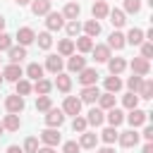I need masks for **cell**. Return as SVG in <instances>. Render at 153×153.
<instances>
[{"label": "cell", "mask_w": 153, "mask_h": 153, "mask_svg": "<svg viewBox=\"0 0 153 153\" xmlns=\"http://www.w3.org/2000/svg\"><path fill=\"white\" fill-rule=\"evenodd\" d=\"M5 108H7V112H14V115H19V112L24 110V96H19V93H14V96H7V100H5Z\"/></svg>", "instance_id": "6da1fadb"}, {"label": "cell", "mask_w": 153, "mask_h": 153, "mask_svg": "<svg viewBox=\"0 0 153 153\" xmlns=\"http://www.w3.org/2000/svg\"><path fill=\"white\" fill-rule=\"evenodd\" d=\"M45 26H48V31H60V29L65 26V17H62V12H48Z\"/></svg>", "instance_id": "7a4b0ae2"}, {"label": "cell", "mask_w": 153, "mask_h": 153, "mask_svg": "<svg viewBox=\"0 0 153 153\" xmlns=\"http://www.w3.org/2000/svg\"><path fill=\"white\" fill-rule=\"evenodd\" d=\"M62 112L65 115H79L81 112V100L74 98V96H67L65 98V105H62Z\"/></svg>", "instance_id": "3957f363"}, {"label": "cell", "mask_w": 153, "mask_h": 153, "mask_svg": "<svg viewBox=\"0 0 153 153\" xmlns=\"http://www.w3.org/2000/svg\"><path fill=\"white\" fill-rule=\"evenodd\" d=\"M48 115H45V124L48 127H60L62 122H65V112L62 110H57V108H50V110H45Z\"/></svg>", "instance_id": "277c9868"}, {"label": "cell", "mask_w": 153, "mask_h": 153, "mask_svg": "<svg viewBox=\"0 0 153 153\" xmlns=\"http://www.w3.org/2000/svg\"><path fill=\"white\" fill-rule=\"evenodd\" d=\"M41 141H43L45 146H57V143H60V131H57L55 127H48V129L41 131Z\"/></svg>", "instance_id": "5b68a950"}, {"label": "cell", "mask_w": 153, "mask_h": 153, "mask_svg": "<svg viewBox=\"0 0 153 153\" xmlns=\"http://www.w3.org/2000/svg\"><path fill=\"white\" fill-rule=\"evenodd\" d=\"M79 74V81H81V86H93L96 81H98V72L96 69H88V67H84L81 72H76Z\"/></svg>", "instance_id": "8992f818"}, {"label": "cell", "mask_w": 153, "mask_h": 153, "mask_svg": "<svg viewBox=\"0 0 153 153\" xmlns=\"http://www.w3.org/2000/svg\"><path fill=\"white\" fill-rule=\"evenodd\" d=\"M117 141H120L124 148H131V146H136V143H139V134H136L134 129H129V131L117 134Z\"/></svg>", "instance_id": "52a82bcc"}, {"label": "cell", "mask_w": 153, "mask_h": 153, "mask_svg": "<svg viewBox=\"0 0 153 153\" xmlns=\"http://www.w3.org/2000/svg\"><path fill=\"white\" fill-rule=\"evenodd\" d=\"M131 72H134V74H139V76H146V74L151 72L148 60H143V57H134V60H131Z\"/></svg>", "instance_id": "ba28073f"}, {"label": "cell", "mask_w": 153, "mask_h": 153, "mask_svg": "<svg viewBox=\"0 0 153 153\" xmlns=\"http://www.w3.org/2000/svg\"><path fill=\"white\" fill-rule=\"evenodd\" d=\"M22 67L19 65H14V62H10L7 67H5V72H2V79H7V81H19L22 79Z\"/></svg>", "instance_id": "9c48e42d"}, {"label": "cell", "mask_w": 153, "mask_h": 153, "mask_svg": "<svg viewBox=\"0 0 153 153\" xmlns=\"http://www.w3.org/2000/svg\"><path fill=\"white\" fill-rule=\"evenodd\" d=\"M98 96H100V91H98V86L93 84V86H84L81 88V103H96L98 100Z\"/></svg>", "instance_id": "30bf717a"}, {"label": "cell", "mask_w": 153, "mask_h": 153, "mask_svg": "<svg viewBox=\"0 0 153 153\" xmlns=\"http://www.w3.org/2000/svg\"><path fill=\"white\" fill-rule=\"evenodd\" d=\"M127 120H129V124H131V127H141V124L148 120V112H143V110H139V108H131Z\"/></svg>", "instance_id": "8fae6325"}, {"label": "cell", "mask_w": 153, "mask_h": 153, "mask_svg": "<svg viewBox=\"0 0 153 153\" xmlns=\"http://www.w3.org/2000/svg\"><path fill=\"white\" fill-rule=\"evenodd\" d=\"M17 41H19V45H29V43H33V41H36V33H33V29H29V26H22V29L17 31Z\"/></svg>", "instance_id": "7c38bea8"}, {"label": "cell", "mask_w": 153, "mask_h": 153, "mask_svg": "<svg viewBox=\"0 0 153 153\" xmlns=\"http://www.w3.org/2000/svg\"><path fill=\"white\" fill-rule=\"evenodd\" d=\"M29 5H31V12H33L36 17H41V14H48V12H50V0H31Z\"/></svg>", "instance_id": "4fadbf2b"}, {"label": "cell", "mask_w": 153, "mask_h": 153, "mask_svg": "<svg viewBox=\"0 0 153 153\" xmlns=\"http://www.w3.org/2000/svg\"><path fill=\"white\" fill-rule=\"evenodd\" d=\"M124 45H127V41H124V33H120V31H112V33H110V38H108V48L122 50Z\"/></svg>", "instance_id": "5bb4252c"}, {"label": "cell", "mask_w": 153, "mask_h": 153, "mask_svg": "<svg viewBox=\"0 0 153 153\" xmlns=\"http://www.w3.org/2000/svg\"><path fill=\"white\" fill-rule=\"evenodd\" d=\"M91 53H93V60L96 62H108L110 60V48L108 45H93Z\"/></svg>", "instance_id": "9a60e30c"}, {"label": "cell", "mask_w": 153, "mask_h": 153, "mask_svg": "<svg viewBox=\"0 0 153 153\" xmlns=\"http://www.w3.org/2000/svg\"><path fill=\"white\" fill-rule=\"evenodd\" d=\"M96 143H98V134H93V131H81V139H79V146H81V148H96Z\"/></svg>", "instance_id": "2e32d148"}, {"label": "cell", "mask_w": 153, "mask_h": 153, "mask_svg": "<svg viewBox=\"0 0 153 153\" xmlns=\"http://www.w3.org/2000/svg\"><path fill=\"white\" fill-rule=\"evenodd\" d=\"M7 53H10V62H14V65H19V62L26 57V48H24V45H12Z\"/></svg>", "instance_id": "e0dca14e"}, {"label": "cell", "mask_w": 153, "mask_h": 153, "mask_svg": "<svg viewBox=\"0 0 153 153\" xmlns=\"http://www.w3.org/2000/svg\"><path fill=\"white\" fill-rule=\"evenodd\" d=\"M103 120H105V115H103V110H100V108H91V110H88V117H86V122H88V124L100 127V124H103Z\"/></svg>", "instance_id": "ac0fdd59"}, {"label": "cell", "mask_w": 153, "mask_h": 153, "mask_svg": "<svg viewBox=\"0 0 153 153\" xmlns=\"http://www.w3.org/2000/svg\"><path fill=\"white\" fill-rule=\"evenodd\" d=\"M91 12H93V19H103V17H108L110 7H108V2H103V0H96Z\"/></svg>", "instance_id": "d6986e66"}, {"label": "cell", "mask_w": 153, "mask_h": 153, "mask_svg": "<svg viewBox=\"0 0 153 153\" xmlns=\"http://www.w3.org/2000/svg\"><path fill=\"white\" fill-rule=\"evenodd\" d=\"M124 67H127V62H124L122 57H110V60H108V69H110V74H122Z\"/></svg>", "instance_id": "ffe728a7"}, {"label": "cell", "mask_w": 153, "mask_h": 153, "mask_svg": "<svg viewBox=\"0 0 153 153\" xmlns=\"http://www.w3.org/2000/svg\"><path fill=\"white\" fill-rule=\"evenodd\" d=\"M55 86L62 91V93H67L69 88H72V79H69V74H65V72H57V79H55Z\"/></svg>", "instance_id": "44dd1931"}, {"label": "cell", "mask_w": 153, "mask_h": 153, "mask_svg": "<svg viewBox=\"0 0 153 153\" xmlns=\"http://www.w3.org/2000/svg\"><path fill=\"white\" fill-rule=\"evenodd\" d=\"M19 115H14V112H10L5 120H2V129H7V131H17L19 129Z\"/></svg>", "instance_id": "7402d4cb"}, {"label": "cell", "mask_w": 153, "mask_h": 153, "mask_svg": "<svg viewBox=\"0 0 153 153\" xmlns=\"http://www.w3.org/2000/svg\"><path fill=\"white\" fill-rule=\"evenodd\" d=\"M79 12H81V7H79L76 2H67V5H65V10H62V17L72 22V19H76V17H79Z\"/></svg>", "instance_id": "603a6c76"}, {"label": "cell", "mask_w": 153, "mask_h": 153, "mask_svg": "<svg viewBox=\"0 0 153 153\" xmlns=\"http://www.w3.org/2000/svg\"><path fill=\"white\" fill-rule=\"evenodd\" d=\"M124 41L131 43V45H141L143 43V31L141 29H129V33L124 36Z\"/></svg>", "instance_id": "cb8c5ba5"}, {"label": "cell", "mask_w": 153, "mask_h": 153, "mask_svg": "<svg viewBox=\"0 0 153 153\" xmlns=\"http://www.w3.org/2000/svg\"><path fill=\"white\" fill-rule=\"evenodd\" d=\"M67 67H69V72H81V69L86 67V57H81V55H72L69 62H67Z\"/></svg>", "instance_id": "d4e9b609"}, {"label": "cell", "mask_w": 153, "mask_h": 153, "mask_svg": "<svg viewBox=\"0 0 153 153\" xmlns=\"http://www.w3.org/2000/svg\"><path fill=\"white\" fill-rule=\"evenodd\" d=\"M45 69H48V72H53V74L62 72V57H57V55H50V57L45 60Z\"/></svg>", "instance_id": "484cf974"}, {"label": "cell", "mask_w": 153, "mask_h": 153, "mask_svg": "<svg viewBox=\"0 0 153 153\" xmlns=\"http://www.w3.org/2000/svg\"><path fill=\"white\" fill-rule=\"evenodd\" d=\"M108 14H110V24H112L115 29L124 26V22H127V19H124V12H122V10H110Z\"/></svg>", "instance_id": "4316f807"}, {"label": "cell", "mask_w": 153, "mask_h": 153, "mask_svg": "<svg viewBox=\"0 0 153 153\" xmlns=\"http://www.w3.org/2000/svg\"><path fill=\"white\" fill-rule=\"evenodd\" d=\"M120 88H122V81H120L117 74H112V76L105 79V91H108V93H117Z\"/></svg>", "instance_id": "83f0119b"}, {"label": "cell", "mask_w": 153, "mask_h": 153, "mask_svg": "<svg viewBox=\"0 0 153 153\" xmlns=\"http://www.w3.org/2000/svg\"><path fill=\"white\" fill-rule=\"evenodd\" d=\"M108 122H110V127H117V124H122V122H124V115H122V110H117V108H110V110H108Z\"/></svg>", "instance_id": "f1b7e54d"}, {"label": "cell", "mask_w": 153, "mask_h": 153, "mask_svg": "<svg viewBox=\"0 0 153 153\" xmlns=\"http://www.w3.org/2000/svg\"><path fill=\"white\" fill-rule=\"evenodd\" d=\"M50 88H53V84H50L48 79H36V86H33V91H36L38 96H48V93H50Z\"/></svg>", "instance_id": "f546056e"}, {"label": "cell", "mask_w": 153, "mask_h": 153, "mask_svg": "<svg viewBox=\"0 0 153 153\" xmlns=\"http://www.w3.org/2000/svg\"><path fill=\"white\" fill-rule=\"evenodd\" d=\"M98 103H100V110L115 108V93H100V96H98Z\"/></svg>", "instance_id": "4dcf8cb0"}, {"label": "cell", "mask_w": 153, "mask_h": 153, "mask_svg": "<svg viewBox=\"0 0 153 153\" xmlns=\"http://www.w3.org/2000/svg\"><path fill=\"white\" fill-rule=\"evenodd\" d=\"M84 31H86V36H98L100 33V24H98V19H88L86 24H84Z\"/></svg>", "instance_id": "1f68e13d"}, {"label": "cell", "mask_w": 153, "mask_h": 153, "mask_svg": "<svg viewBox=\"0 0 153 153\" xmlns=\"http://www.w3.org/2000/svg\"><path fill=\"white\" fill-rule=\"evenodd\" d=\"M76 48H79V53H91V48H93L91 36H79L76 38Z\"/></svg>", "instance_id": "d6a6232c"}, {"label": "cell", "mask_w": 153, "mask_h": 153, "mask_svg": "<svg viewBox=\"0 0 153 153\" xmlns=\"http://www.w3.org/2000/svg\"><path fill=\"white\" fill-rule=\"evenodd\" d=\"M57 53L60 55H74V43L69 41V38H65V41H60V45H57Z\"/></svg>", "instance_id": "836d02e7"}, {"label": "cell", "mask_w": 153, "mask_h": 153, "mask_svg": "<svg viewBox=\"0 0 153 153\" xmlns=\"http://www.w3.org/2000/svg\"><path fill=\"white\" fill-rule=\"evenodd\" d=\"M26 76H31V79H43V67H41L38 62H31V65L26 67Z\"/></svg>", "instance_id": "e575fe53"}, {"label": "cell", "mask_w": 153, "mask_h": 153, "mask_svg": "<svg viewBox=\"0 0 153 153\" xmlns=\"http://www.w3.org/2000/svg\"><path fill=\"white\" fill-rule=\"evenodd\" d=\"M136 93H139V98H146V100L153 98V84L151 81H141V86H139Z\"/></svg>", "instance_id": "d590c367"}, {"label": "cell", "mask_w": 153, "mask_h": 153, "mask_svg": "<svg viewBox=\"0 0 153 153\" xmlns=\"http://www.w3.org/2000/svg\"><path fill=\"white\" fill-rule=\"evenodd\" d=\"M36 41H38V48H43V50H48V48L53 45V36H50L48 31L38 33V38H36Z\"/></svg>", "instance_id": "8d00e7d4"}, {"label": "cell", "mask_w": 153, "mask_h": 153, "mask_svg": "<svg viewBox=\"0 0 153 153\" xmlns=\"http://www.w3.org/2000/svg\"><path fill=\"white\" fill-rule=\"evenodd\" d=\"M122 105H124L127 110H131V108H136V105H139V96L129 91V93H127V96L122 98Z\"/></svg>", "instance_id": "74e56055"}, {"label": "cell", "mask_w": 153, "mask_h": 153, "mask_svg": "<svg viewBox=\"0 0 153 153\" xmlns=\"http://www.w3.org/2000/svg\"><path fill=\"white\" fill-rule=\"evenodd\" d=\"M100 139H103L105 143H115V141H117V131H115V127L103 129V131H100Z\"/></svg>", "instance_id": "f35d334b"}, {"label": "cell", "mask_w": 153, "mask_h": 153, "mask_svg": "<svg viewBox=\"0 0 153 153\" xmlns=\"http://www.w3.org/2000/svg\"><path fill=\"white\" fill-rule=\"evenodd\" d=\"M86 127H88V122H86V117H79V115H74V122H72V129L74 131H86Z\"/></svg>", "instance_id": "ab89813d"}, {"label": "cell", "mask_w": 153, "mask_h": 153, "mask_svg": "<svg viewBox=\"0 0 153 153\" xmlns=\"http://www.w3.org/2000/svg\"><path fill=\"white\" fill-rule=\"evenodd\" d=\"M22 151H26V153H36L38 151V139L36 136H29L26 141H24V148Z\"/></svg>", "instance_id": "60d3db41"}, {"label": "cell", "mask_w": 153, "mask_h": 153, "mask_svg": "<svg viewBox=\"0 0 153 153\" xmlns=\"http://www.w3.org/2000/svg\"><path fill=\"white\" fill-rule=\"evenodd\" d=\"M139 10H141V0H124V12L136 14Z\"/></svg>", "instance_id": "b9f144b4"}, {"label": "cell", "mask_w": 153, "mask_h": 153, "mask_svg": "<svg viewBox=\"0 0 153 153\" xmlns=\"http://www.w3.org/2000/svg\"><path fill=\"white\" fill-rule=\"evenodd\" d=\"M14 84H17V93H19V96H26V93L31 91V84H29L26 79H19V81H14Z\"/></svg>", "instance_id": "7bdbcfd3"}, {"label": "cell", "mask_w": 153, "mask_h": 153, "mask_svg": "<svg viewBox=\"0 0 153 153\" xmlns=\"http://www.w3.org/2000/svg\"><path fill=\"white\" fill-rule=\"evenodd\" d=\"M50 108H53V103H50L48 96H41V98L36 100V110H43V112H45V110H50Z\"/></svg>", "instance_id": "ee69618b"}, {"label": "cell", "mask_w": 153, "mask_h": 153, "mask_svg": "<svg viewBox=\"0 0 153 153\" xmlns=\"http://www.w3.org/2000/svg\"><path fill=\"white\" fill-rule=\"evenodd\" d=\"M127 86H129V91H131V93H136V91H139V86H141V76H139V74H134V76H129V81H127Z\"/></svg>", "instance_id": "f6af8a7d"}, {"label": "cell", "mask_w": 153, "mask_h": 153, "mask_svg": "<svg viewBox=\"0 0 153 153\" xmlns=\"http://www.w3.org/2000/svg\"><path fill=\"white\" fill-rule=\"evenodd\" d=\"M10 48H12V36L0 31V50H10Z\"/></svg>", "instance_id": "bcb514c9"}, {"label": "cell", "mask_w": 153, "mask_h": 153, "mask_svg": "<svg viewBox=\"0 0 153 153\" xmlns=\"http://www.w3.org/2000/svg\"><path fill=\"white\" fill-rule=\"evenodd\" d=\"M79 31H81V24H79L76 19H72V22L67 24V33H69V36H79Z\"/></svg>", "instance_id": "7dc6e473"}, {"label": "cell", "mask_w": 153, "mask_h": 153, "mask_svg": "<svg viewBox=\"0 0 153 153\" xmlns=\"http://www.w3.org/2000/svg\"><path fill=\"white\" fill-rule=\"evenodd\" d=\"M81 151V146L76 143V141H67L65 146H62V153H79Z\"/></svg>", "instance_id": "c3c4849f"}, {"label": "cell", "mask_w": 153, "mask_h": 153, "mask_svg": "<svg viewBox=\"0 0 153 153\" xmlns=\"http://www.w3.org/2000/svg\"><path fill=\"white\" fill-rule=\"evenodd\" d=\"M151 55H153V43H141V57L148 60Z\"/></svg>", "instance_id": "681fc988"}, {"label": "cell", "mask_w": 153, "mask_h": 153, "mask_svg": "<svg viewBox=\"0 0 153 153\" xmlns=\"http://www.w3.org/2000/svg\"><path fill=\"white\" fill-rule=\"evenodd\" d=\"M143 139H146V141L153 139V127H146V129H143Z\"/></svg>", "instance_id": "f907efd6"}, {"label": "cell", "mask_w": 153, "mask_h": 153, "mask_svg": "<svg viewBox=\"0 0 153 153\" xmlns=\"http://www.w3.org/2000/svg\"><path fill=\"white\" fill-rule=\"evenodd\" d=\"M7 153H24V151H22L19 146H10V148H7Z\"/></svg>", "instance_id": "816d5d0a"}, {"label": "cell", "mask_w": 153, "mask_h": 153, "mask_svg": "<svg viewBox=\"0 0 153 153\" xmlns=\"http://www.w3.org/2000/svg\"><path fill=\"white\" fill-rule=\"evenodd\" d=\"M36 153H55V151H53V146H45V148H38Z\"/></svg>", "instance_id": "f5cc1de1"}, {"label": "cell", "mask_w": 153, "mask_h": 153, "mask_svg": "<svg viewBox=\"0 0 153 153\" xmlns=\"http://www.w3.org/2000/svg\"><path fill=\"white\" fill-rule=\"evenodd\" d=\"M143 153H153V143H151V141L143 146Z\"/></svg>", "instance_id": "db71d44e"}, {"label": "cell", "mask_w": 153, "mask_h": 153, "mask_svg": "<svg viewBox=\"0 0 153 153\" xmlns=\"http://www.w3.org/2000/svg\"><path fill=\"white\" fill-rule=\"evenodd\" d=\"M96 153H115V151H112L110 146H105V148H100V151H96Z\"/></svg>", "instance_id": "11a10c76"}, {"label": "cell", "mask_w": 153, "mask_h": 153, "mask_svg": "<svg viewBox=\"0 0 153 153\" xmlns=\"http://www.w3.org/2000/svg\"><path fill=\"white\" fill-rule=\"evenodd\" d=\"M14 2H17V5H19V7H22V5H29V2H31V0H14Z\"/></svg>", "instance_id": "9f6ffc18"}, {"label": "cell", "mask_w": 153, "mask_h": 153, "mask_svg": "<svg viewBox=\"0 0 153 153\" xmlns=\"http://www.w3.org/2000/svg\"><path fill=\"white\" fill-rule=\"evenodd\" d=\"M2 29H5V19L0 17V31H2Z\"/></svg>", "instance_id": "6f0895ef"}, {"label": "cell", "mask_w": 153, "mask_h": 153, "mask_svg": "<svg viewBox=\"0 0 153 153\" xmlns=\"http://www.w3.org/2000/svg\"><path fill=\"white\" fill-rule=\"evenodd\" d=\"M2 131H5V129H2V122H0V136H2Z\"/></svg>", "instance_id": "680465c9"}, {"label": "cell", "mask_w": 153, "mask_h": 153, "mask_svg": "<svg viewBox=\"0 0 153 153\" xmlns=\"http://www.w3.org/2000/svg\"><path fill=\"white\" fill-rule=\"evenodd\" d=\"M2 81H5V79H2V74H0V84H2Z\"/></svg>", "instance_id": "91938a15"}, {"label": "cell", "mask_w": 153, "mask_h": 153, "mask_svg": "<svg viewBox=\"0 0 153 153\" xmlns=\"http://www.w3.org/2000/svg\"><path fill=\"white\" fill-rule=\"evenodd\" d=\"M93 2H96V0H93Z\"/></svg>", "instance_id": "94428289"}, {"label": "cell", "mask_w": 153, "mask_h": 153, "mask_svg": "<svg viewBox=\"0 0 153 153\" xmlns=\"http://www.w3.org/2000/svg\"><path fill=\"white\" fill-rule=\"evenodd\" d=\"M50 2H53V0H50Z\"/></svg>", "instance_id": "6125c7cd"}]
</instances>
